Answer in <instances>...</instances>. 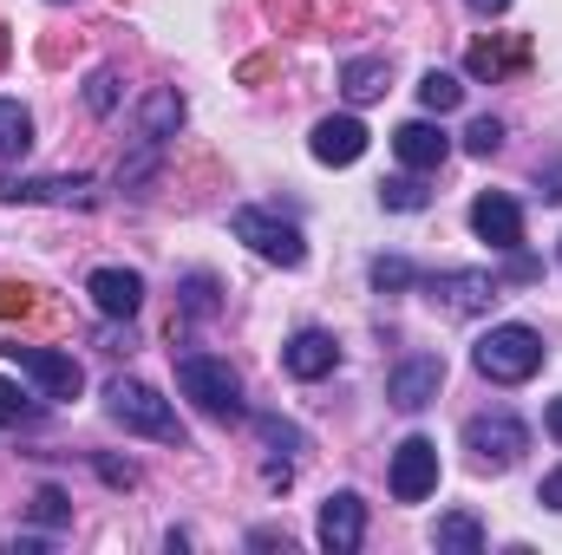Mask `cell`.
<instances>
[{"instance_id": "6da1fadb", "label": "cell", "mask_w": 562, "mask_h": 555, "mask_svg": "<svg viewBox=\"0 0 562 555\" xmlns=\"http://www.w3.org/2000/svg\"><path fill=\"white\" fill-rule=\"evenodd\" d=\"M471 366H477L484 380H497V386H524V380L543 366V333L524 327V320H504V327H491V333L477 340Z\"/></svg>"}, {"instance_id": "7a4b0ae2", "label": "cell", "mask_w": 562, "mask_h": 555, "mask_svg": "<svg viewBox=\"0 0 562 555\" xmlns=\"http://www.w3.org/2000/svg\"><path fill=\"white\" fill-rule=\"evenodd\" d=\"M105 412H112V424H125V431H138V438H157V444H177L183 451V418L170 412V399L164 393H150L144 380H112L105 386Z\"/></svg>"}, {"instance_id": "3957f363", "label": "cell", "mask_w": 562, "mask_h": 555, "mask_svg": "<svg viewBox=\"0 0 562 555\" xmlns=\"http://www.w3.org/2000/svg\"><path fill=\"white\" fill-rule=\"evenodd\" d=\"M177 386H183V399H190L196 412L243 418V380H236V366L216 360V353H183V360H177Z\"/></svg>"}, {"instance_id": "277c9868", "label": "cell", "mask_w": 562, "mask_h": 555, "mask_svg": "<svg viewBox=\"0 0 562 555\" xmlns=\"http://www.w3.org/2000/svg\"><path fill=\"white\" fill-rule=\"evenodd\" d=\"M464 451H471L477 471H510L530 451V431H524L517 412H477L464 418Z\"/></svg>"}, {"instance_id": "5b68a950", "label": "cell", "mask_w": 562, "mask_h": 555, "mask_svg": "<svg viewBox=\"0 0 562 555\" xmlns=\"http://www.w3.org/2000/svg\"><path fill=\"white\" fill-rule=\"evenodd\" d=\"M229 229H236V242H249L262 262H276V269H301L307 262V242H301V229L294 223H281L276 209H236L229 216Z\"/></svg>"}, {"instance_id": "8992f818", "label": "cell", "mask_w": 562, "mask_h": 555, "mask_svg": "<svg viewBox=\"0 0 562 555\" xmlns=\"http://www.w3.org/2000/svg\"><path fill=\"white\" fill-rule=\"evenodd\" d=\"M0 353H7L26 380H40V393H46V399H79V386H86L79 360H72V353H59V347H20V340H13V347H0Z\"/></svg>"}, {"instance_id": "52a82bcc", "label": "cell", "mask_w": 562, "mask_h": 555, "mask_svg": "<svg viewBox=\"0 0 562 555\" xmlns=\"http://www.w3.org/2000/svg\"><path fill=\"white\" fill-rule=\"evenodd\" d=\"M425 294L445 314H484L504 287H497V275H484V269H445V275H425Z\"/></svg>"}, {"instance_id": "ba28073f", "label": "cell", "mask_w": 562, "mask_h": 555, "mask_svg": "<svg viewBox=\"0 0 562 555\" xmlns=\"http://www.w3.org/2000/svg\"><path fill=\"white\" fill-rule=\"evenodd\" d=\"M438 386H445V360L438 353H413V360H400L393 373H386V399L400 406V412H419L438 399Z\"/></svg>"}, {"instance_id": "9c48e42d", "label": "cell", "mask_w": 562, "mask_h": 555, "mask_svg": "<svg viewBox=\"0 0 562 555\" xmlns=\"http://www.w3.org/2000/svg\"><path fill=\"white\" fill-rule=\"evenodd\" d=\"M438 490V444L431 438H406L393 451V497L400 503H425Z\"/></svg>"}, {"instance_id": "30bf717a", "label": "cell", "mask_w": 562, "mask_h": 555, "mask_svg": "<svg viewBox=\"0 0 562 555\" xmlns=\"http://www.w3.org/2000/svg\"><path fill=\"white\" fill-rule=\"evenodd\" d=\"M360 543H367V503H360L353 490H334V497L321 503V550L353 555Z\"/></svg>"}, {"instance_id": "8fae6325", "label": "cell", "mask_w": 562, "mask_h": 555, "mask_svg": "<svg viewBox=\"0 0 562 555\" xmlns=\"http://www.w3.org/2000/svg\"><path fill=\"white\" fill-rule=\"evenodd\" d=\"M471 229L491 242V249H504V256H517V242H524V209L504 196V190H484L477 203H471Z\"/></svg>"}, {"instance_id": "7c38bea8", "label": "cell", "mask_w": 562, "mask_h": 555, "mask_svg": "<svg viewBox=\"0 0 562 555\" xmlns=\"http://www.w3.org/2000/svg\"><path fill=\"white\" fill-rule=\"evenodd\" d=\"M0 203H92V177H0Z\"/></svg>"}, {"instance_id": "4fadbf2b", "label": "cell", "mask_w": 562, "mask_h": 555, "mask_svg": "<svg viewBox=\"0 0 562 555\" xmlns=\"http://www.w3.org/2000/svg\"><path fill=\"white\" fill-rule=\"evenodd\" d=\"M281 366H288L294 380H327V373L340 366V340L321 333V327H301V333L281 347Z\"/></svg>"}, {"instance_id": "5bb4252c", "label": "cell", "mask_w": 562, "mask_h": 555, "mask_svg": "<svg viewBox=\"0 0 562 555\" xmlns=\"http://www.w3.org/2000/svg\"><path fill=\"white\" fill-rule=\"evenodd\" d=\"M307 150H314L321 163H334V170H340V163H360V157H367V125H360L353 112L321 118V125H314V138H307Z\"/></svg>"}, {"instance_id": "9a60e30c", "label": "cell", "mask_w": 562, "mask_h": 555, "mask_svg": "<svg viewBox=\"0 0 562 555\" xmlns=\"http://www.w3.org/2000/svg\"><path fill=\"white\" fill-rule=\"evenodd\" d=\"M86 294H92V307H99V314L132 320V314L144 307V275H132V269H99V275L86 281Z\"/></svg>"}, {"instance_id": "2e32d148", "label": "cell", "mask_w": 562, "mask_h": 555, "mask_svg": "<svg viewBox=\"0 0 562 555\" xmlns=\"http://www.w3.org/2000/svg\"><path fill=\"white\" fill-rule=\"evenodd\" d=\"M393 150H400V163H406V170H438V163L451 157V138H445L438 125L413 118V125H400V132H393Z\"/></svg>"}, {"instance_id": "e0dca14e", "label": "cell", "mask_w": 562, "mask_h": 555, "mask_svg": "<svg viewBox=\"0 0 562 555\" xmlns=\"http://www.w3.org/2000/svg\"><path fill=\"white\" fill-rule=\"evenodd\" d=\"M183 132V99L164 86V92H150L144 99V112H138V138H150V144H170Z\"/></svg>"}, {"instance_id": "ac0fdd59", "label": "cell", "mask_w": 562, "mask_h": 555, "mask_svg": "<svg viewBox=\"0 0 562 555\" xmlns=\"http://www.w3.org/2000/svg\"><path fill=\"white\" fill-rule=\"evenodd\" d=\"M431 543L445 555H484V523H477L471 510H445L438 530H431Z\"/></svg>"}, {"instance_id": "d6986e66", "label": "cell", "mask_w": 562, "mask_h": 555, "mask_svg": "<svg viewBox=\"0 0 562 555\" xmlns=\"http://www.w3.org/2000/svg\"><path fill=\"white\" fill-rule=\"evenodd\" d=\"M26 144H33V118H26V105H20V99H0V163L26 157Z\"/></svg>"}, {"instance_id": "ffe728a7", "label": "cell", "mask_w": 562, "mask_h": 555, "mask_svg": "<svg viewBox=\"0 0 562 555\" xmlns=\"http://www.w3.org/2000/svg\"><path fill=\"white\" fill-rule=\"evenodd\" d=\"M340 86H347V99H353V105H373V99L386 92V59H347Z\"/></svg>"}, {"instance_id": "44dd1931", "label": "cell", "mask_w": 562, "mask_h": 555, "mask_svg": "<svg viewBox=\"0 0 562 555\" xmlns=\"http://www.w3.org/2000/svg\"><path fill=\"white\" fill-rule=\"evenodd\" d=\"M419 105H425V112H438V118H445V112H458V105H464V86H458L451 72H438V66H431V72L419 79Z\"/></svg>"}, {"instance_id": "7402d4cb", "label": "cell", "mask_w": 562, "mask_h": 555, "mask_svg": "<svg viewBox=\"0 0 562 555\" xmlns=\"http://www.w3.org/2000/svg\"><path fill=\"white\" fill-rule=\"evenodd\" d=\"M380 203L413 216V209H425V203H431V190H425L419 177H386V183H380Z\"/></svg>"}, {"instance_id": "603a6c76", "label": "cell", "mask_w": 562, "mask_h": 555, "mask_svg": "<svg viewBox=\"0 0 562 555\" xmlns=\"http://www.w3.org/2000/svg\"><path fill=\"white\" fill-rule=\"evenodd\" d=\"M86 105H92L99 118H105V112H119V72H112V66H99V72L86 79Z\"/></svg>"}, {"instance_id": "cb8c5ba5", "label": "cell", "mask_w": 562, "mask_h": 555, "mask_svg": "<svg viewBox=\"0 0 562 555\" xmlns=\"http://www.w3.org/2000/svg\"><path fill=\"white\" fill-rule=\"evenodd\" d=\"M183 314H196V320L216 314V275H190L183 281Z\"/></svg>"}, {"instance_id": "d4e9b609", "label": "cell", "mask_w": 562, "mask_h": 555, "mask_svg": "<svg viewBox=\"0 0 562 555\" xmlns=\"http://www.w3.org/2000/svg\"><path fill=\"white\" fill-rule=\"evenodd\" d=\"M510 59H524V46H510V53H497V46L484 39V46H471V79H497V72L510 66Z\"/></svg>"}, {"instance_id": "484cf974", "label": "cell", "mask_w": 562, "mask_h": 555, "mask_svg": "<svg viewBox=\"0 0 562 555\" xmlns=\"http://www.w3.org/2000/svg\"><path fill=\"white\" fill-rule=\"evenodd\" d=\"M40 418V406L13 386V380H0V424H33Z\"/></svg>"}, {"instance_id": "4316f807", "label": "cell", "mask_w": 562, "mask_h": 555, "mask_svg": "<svg viewBox=\"0 0 562 555\" xmlns=\"http://www.w3.org/2000/svg\"><path fill=\"white\" fill-rule=\"evenodd\" d=\"M497 144H504V125L497 118H471V132H464V150L471 157H497Z\"/></svg>"}, {"instance_id": "83f0119b", "label": "cell", "mask_w": 562, "mask_h": 555, "mask_svg": "<svg viewBox=\"0 0 562 555\" xmlns=\"http://www.w3.org/2000/svg\"><path fill=\"white\" fill-rule=\"evenodd\" d=\"M413 262H406V256H380V262H373V287H380V294H386V287H413Z\"/></svg>"}, {"instance_id": "f1b7e54d", "label": "cell", "mask_w": 562, "mask_h": 555, "mask_svg": "<svg viewBox=\"0 0 562 555\" xmlns=\"http://www.w3.org/2000/svg\"><path fill=\"white\" fill-rule=\"evenodd\" d=\"M256 431H262L269 444H288V451H301V431H294L288 418H276V412H262V418H256Z\"/></svg>"}, {"instance_id": "f546056e", "label": "cell", "mask_w": 562, "mask_h": 555, "mask_svg": "<svg viewBox=\"0 0 562 555\" xmlns=\"http://www.w3.org/2000/svg\"><path fill=\"white\" fill-rule=\"evenodd\" d=\"M33 517H40V523H66V490H53V484H46V490L33 497Z\"/></svg>"}, {"instance_id": "4dcf8cb0", "label": "cell", "mask_w": 562, "mask_h": 555, "mask_svg": "<svg viewBox=\"0 0 562 555\" xmlns=\"http://www.w3.org/2000/svg\"><path fill=\"white\" fill-rule=\"evenodd\" d=\"M7 314H33V287H13V281H0V320Z\"/></svg>"}, {"instance_id": "1f68e13d", "label": "cell", "mask_w": 562, "mask_h": 555, "mask_svg": "<svg viewBox=\"0 0 562 555\" xmlns=\"http://www.w3.org/2000/svg\"><path fill=\"white\" fill-rule=\"evenodd\" d=\"M99 477H105V484H125V490L138 484V471H132V464H112V457H99Z\"/></svg>"}, {"instance_id": "d6a6232c", "label": "cell", "mask_w": 562, "mask_h": 555, "mask_svg": "<svg viewBox=\"0 0 562 555\" xmlns=\"http://www.w3.org/2000/svg\"><path fill=\"white\" fill-rule=\"evenodd\" d=\"M537 503H543V510H557V517H562V471H550V477H543V490H537Z\"/></svg>"}, {"instance_id": "836d02e7", "label": "cell", "mask_w": 562, "mask_h": 555, "mask_svg": "<svg viewBox=\"0 0 562 555\" xmlns=\"http://www.w3.org/2000/svg\"><path fill=\"white\" fill-rule=\"evenodd\" d=\"M543 203H562V163L557 170H543Z\"/></svg>"}, {"instance_id": "e575fe53", "label": "cell", "mask_w": 562, "mask_h": 555, "mask_svg": "<svg viewBox=\"0 0 562 555\" xmlns=\"http://www.w3.org/2000/svg\"><path fill=\"white\" fill-rule=\"evenodd\" d=\"M510 0H471V13H504Z\"/></svg>"}, {"instance_id": "d590c367", "label": "cell", "mask_w": 562, "mask_h": 555, "mask_svg": "<svg viewBox=\"0 0 562 555\" xmlns=\"http://www.w3.org/2000/svg\"><path fill=\"white\" fill-rule=\"evenodd\" d=\"M550 438H557V444H562V399H557V406H550Z\"/></svg>"}]
</instances>
